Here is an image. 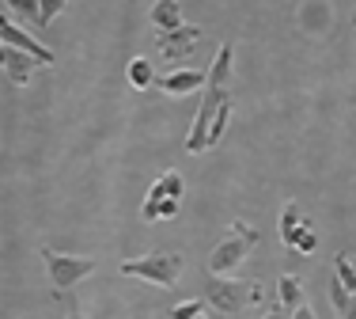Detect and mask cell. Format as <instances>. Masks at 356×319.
<instances>
[{
    "label": "cell",
    "instance_id": "6da1fadb",
    "mask_svg": "<svg viewBox=\"0 0 356 319\" xmlns=\"http://www.w3.org/2000/svg\"><path fill=\"white\" fill-rule=\"evenodd\" d=\"M232 61H235V46L224 42V46L216 49V61L209 65V88L201 91L197 118H193V130H190V137H186V153L190 156H197L209 148V133H213L220 107L232 103Z\"/></svg>",
    "mask_w": 356,
    "mask_h": 319
},
{
    "label": "cell",
    "instance_id": "7a4b0ae2",
    "mask_svg": "<svg viewBox=\"0 0 356 319\" xmlns=\"http://www.w3.org/2000/svg\"><path fill=\"white\" fill-rule=\"evenodd\" d=\"M258 243H261L258 228H250L247 221H232V232H227V236L216 243V251L209 255V274H213V278H232V274L247 263V255Z\"/></svg>",
    "mask_w": 356,
    "mask_h": 319
},
{
    "label": "cell",
    "instance_id": "3957f363",
    "mask_svg": "<svg viewBox=\"0 0 356 319\" xmlns=\"http://www.w3.org/2000/svg\"><path fill=\"white\" fill-rule=\"evenodd\" d=\"M205 300L216 308L220 316L239 319V312H247V304H261L266 289L258 281H239V278H213L205 281Z\"/></svg>",
    "mask_w": 356,
    "mask_h": 319
},
{
    "label": "cell",
    "instance_id": "277c9868",
    "mask_svg": "<svg viewBox=\"0 0 356 319\" xmlns=\"http://www.w3.org/2000/svg\"><path fill=\"white\" fill-rule=\"evenodd\" d=\"M182 255L178 251H148V255L140 258H129V263H122V274L125 278H140V281H152V285H163V289H171V285L182 278Z\"/></svg>",
    "mask_w": 356,
    "mask_h": 319
},
{
    "label": "cell",
    "instance_id": "5b68a950",
    "mask_svg": "<svg viewBox=\"0 0 356 319\" xmlns=\"http://www.w3.org/2000/svg\"><path fill=\"white\" fill-rule=\"evenodd\" d=\"M38 255H42V263H46L49 281H54L57 293L72 289L76 281H83V278L95 274V258H88V255H61V251H54V247H42Z\"/></svg>",
    "mask_w": 356,
    "mask_h": 319
},
{
    "label": "cell",
    "instance_id": "8992f818",
    "mask_svg": "<svg viewBox=\"0 0 356 319\" xmlns=\"http://www.w3.org/2000/svg\"><path fill=\"white\" fill-rule=\"evenodd\" d=\"M197 42H201V27H190V23H186L182 31H171V35H156V54L163 57V61L182 65L186 57L197 49Z\"/></svg>",
    "mask_w": 356,
    "mask_h": 319
},
{
    "label": "cell",
    "instance_id": "52a82bcc",
    "mask_svg": "<svg viewBox=\"0 0 356 319\" xmlns=\"http://www.w3.org/2000/svg\"><path fill=\"white\" fill-rule=\"evenodd\" d=\"M0 35H4V46L19 49V54H27V57H35L38 65H54V49L42 46V42H35L27 31H19L12 23V15H4V20H0Z\"/></svg>",
    "mask_w": 356,
    "mask_h": 319
},
{
    "label": "cell",
    "instance_id": "ba28073f",
    "mask_svg": "<svg viewBox=\"0 0 356 319\" xmlns=\"http://www.w3.org/2000/svg\"><path fill=\"white\" fill-rule=\"evenodd\" d=\"M205 88H209V72H201V69H175L159 80V91L171 99L193 95V91H205Z\"/></svg>",
    "mask_w": 356,
    "mask_h": 319
},
{
    "label": "cell",
    "instance_id": "9c48e42d",
    "mask_svg": "<svg viewBox=\"0 0 356 319\" xmlns=\"http://www.w3.org/2000/svg\"><path fill=\"white\" fill-rule=\"evenodd\" d=\"M4 8H15L19 15H27V20H35L38 27H49V23L57 20V15L65 12V0H19V4H4Z\"/></svg>",
    "mask_w": 356,
    "mask_h": 319
},
{
    "label": "cell",
    "instance_id": "30bf717a",
    "mask_svg": "<svg viewBox=\"0 0 356 319\" xmlns=\"http://www.w3.org/2000/svg\"><path fill=\"white\" fill-rule=\"evenodd\" d=\"M4 77L15 84V88H23V84H31V77H35V69H38V61L35 57H27V54H19V49H12V46H4Z\"/></svg>",
    "mask_w": 356,
    "mask_h": 319
},
{
    "label": "cell",
    "instance_id": "8fae6325",
    "mask_svg": "<svg viewBox=\"0 0 356 319\" xmlns=\"http://www.w3.org/2000/svg\"><path fill=\"white\" fill-rule=\"evenodd\" d=\"M152 23H156V35H171V31H182V4L175 0H159L152 4Z\"/></svg>",
    "mask_w": 356,
    "mask_h": 319
},
{
    "label": "cell",
    "instance_id": "7c38bea8",
    "mask_svg": "<svg viewBox=\"0 0 356 319\" xmlns=\"http://www.w3.org/2000/svg\"><path fill=\"white\" fill-rule=\"evenodd\" d=\"M303 221H307V217L300 213V205H296V201H284L281 221H277V232H281V243H284V247H292V251H296V236H300Z\"/></svg>",
    "mask_w": 356,
    "mask_h": 319
},
{
    "label": "cell",
    "instance_id": "4fadbf2b",
    "mask_svg": "<svg viewBox=\"0 0 356 319\" xmlns=\"http://www.w3.org/2000/svg\"><path fill=\"white\" fill-rule=\"evenodd\" d=\"M277 297H281V308L300 312L303 308V278L300 274H281V281H277Z\"/></svg>",
    "mask_w": 356,
    "mask_h": 319
},
{
    "label": "cell",
    "instance_id": "5bb4252c",
    "mask_svg": "<svg viewBox=\"0 0 356 319\" xmlns=\"http://www.w3.org/2000/svg\"><path fill=\"white\" fill-rule=\"evenodd\" d=\"M182 190H186V179L178 171H163L156 182H152V190H148V201H167V198H182Z\"/></svg>",
    "mask_w": 356,
    "mask_h": 319
},
{
    "label": "cell",
    "instance_id": "9a60e30c",
    "mask_svg": "<svg viewBox=\"0 0 356 319\" xmlns=\"http://www.w3.org/2000/svg\"><path fill=\"white\" fill-rule=\"evenodd\" d=\"M125 77H129V84L137 91H144V88H152V84H156V72H152V65L144 61V57H133V61L125 65Z\"/></svg>",
    "mask_w": 356,
    "mask_h": 319
},
{
    "label": "cell",
    "instance_id": "2e32d148",
    "mask_svg": "<svg viewBox=\"0 0 356 319\" xmlns=\"http://www.w3.org/2000/svg\"><path fill=\"white\" fill-rule=\"evenodd\" d=\"M334 274H337V281H341L345 289L356 297V263H349V255H337L334 258Z\"/></svg>",
    "mask_w": 356,
    "mask_h": 319
},
{
    "label": "cell",
    "instance_id": "e0dca14e",
    "mask_svg": "<svg viewBox=\"0 0 356 319\" xmlns=\"http://www.w3.org/2000/svg\"><path fill=\"white\" fill-rule=\"evenodd\" d=\"M232 111H235V103H224V107H220V114H216V122H213V133H209V148L220 145V137H224L227 122H232Z\"/></svg>",
    "mask_w": 356,
    "mask_h": 319
},
{
    "label": "cell",
    "instance_id": "ac0fdd59",
    "mask_svg": "<svg viewBox=\"0 0 356 319\" xmlns=\"http://www.w3.org/2000/svg\"><path fill=\"white\" fill-rule=\"evenodd\" d=\"M171 319H201V300H182V304H175Z\"/></svg>",
    "mask_w": 356,
    "mask_h": 319
},
{
    "label": "cell",
    "instance_id": "d6986e66",
    "mask_svg": "<svg viewBox=\"0 0 356 319\" xmlns=\"http://www.w3.org/2000/svg\"><path fill=\"white\" fill-rule=\"evenodd\" d=\"M159 205V221H171V217L178 213V201L175 198H167V201H156Z\"/></svg>",
    "mask_w": 356,
    "mask_h": 319
},
{
    "label": "cell",
    "instance_id": "ffe728a7",
    "mask_svg": "<svg viewBox=\"0 0 356 319\" xmlns=\"http://www.w3.org/2000/svg\"><path fill=\"white\" fill-rule=\"evenodd\" d=\"M261 319H292V312H288V308H281V304H277V308H269V312L261 316Z\"/></svg>",
    "mask_w": 356,
    "mask_h": 319
},
{
    "label": "cell",
    "instance_id": "44dd1931",
    "mask_svg": "<svg viewBox=\"0 0 356 319\" xmlns=\"http://www.w3.org/2000/svg\"><path fill=\"white\" fill-rule=\"evenodd\" d=\"M292 319H315V312H311V308H307V304H303V308H300V312H292Z\"/></svg>",
    "mask_w": 356,
    "mask_h": 319
},
{
    "label": "cell",
    "instance_id": "7402d4cb",
    "mask_svg": "<svg viewBox=\"0 0 356 319\" xmlns=\"http://www.w3.org/2000/svg\"><path fill=\"white\" fill-rule=\"evenodd\" d=\"M337 319H356V297H353V304H349V312H341Z\"/></svg>",
    "mask_w": 356,
    "mask_h": 319
},
{
    "label": "cell",
    "instance_id": "603a6c76",
    "mask_svg": "<svg viewBox=\"0 0 356 319\" xmlns=\"http://www.w3.org/2000/svg\"><path fill=\"white\" fill-rule=\"evenodd\" d=\"M65 319H83V312H80V304H72V308H69V316H65Z\"/></svg>",
    "mask_w": 356,
    "mask_h": 319
},
{
    "label": "cell",
    "instance_id": "cb8c5ba5",
    "mask_svg": "<svg viewBox=\"0 0 356 319\" xmlns=\"http://www.w3.org/2000/svg\"><path fill=\"white\" fill-rule=\"evenodd\" d=\"M201 319H209V316H201Z\"/></svg>",
    "mask_w": 356,
    "mask_h": 319
},
{
    "label": "cell",
    "instance_id": "d4e9b609",
    "mask_svg": "<svg viewBox=\"0 0 356 319\" xmlns=\"http://www.w3.org/2000/svg\"><path fill=\"white\" fill-rule=\"evenodd\" d=\"M353 23H356V15H353Z\"/></svg>",
    "mask_w": 356,
    "mask_h": 319
}]
</instances>
